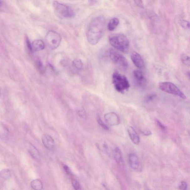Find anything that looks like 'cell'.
<instances>
[{"label": "cell", "mask_w": 190, "mask_h": 190, "mask_svg": "<svg viewBox=\"0 0 190 190\" xmlns=\"http://www.w3.org/2000/svg\"><path fill=\"white\" fill-rule=\"evenodd\" d=\"M106 20L102 16H98L93 19L89 25L87 32L88 41L91 45L98 44L103 34Z\"/></svg>", "instance_id": "obj_1"}, {"label": "cell", "mask_w": 190, "mask_h": 190, "mask_svg": "<svg viewBox=\"0 0 190 190\" xmlns=\"http://www.w3.org/2000/svg\"><path fill=\"white\" fill-rule=\"evenodd\" d=\"M109 41L115 49L124 53L128 52L130 48V42L127 36L123 34H114L110 36Z\"/></svg>", "instance_id": "obj_2"}, {"label": "cell", "mask_w": 190, "mask_h": 190, "mask_svg": "<svg viewBox=\"0 0 190 190\" xmlns=\"http://www.w3.org/2000/svg\"><path fill=\"white\" fill-rule=\"evenodd\" d=\"M112 82L114 88L118 92L121 93H124L128 90L130 84L126 76L115 71L112 76Z\"/></svg>", "instance_id": "obj_3"}, {"label": "cell", "mask_w": 190, "mask_h": 190, "mask_svg": "<svg viewBox=\"0 0 190 190\" xmlns=\"http://www.w3.org/2000/svg\"><path fill=\"white\" fill-rule=\"evenodd\" d=\"M53 7L56 14L60 17L71 18L75 16V13L71 8L57 1L53 2Z\"/></svg>", "instance_id": "obj_4"}, {"label": "cell", "mask_w": 190, "mask_h": 190, "mask_svg": "<svg viewBox=\"0 0 190 190\" xmlns=\"http://www.w3.org/2000/svg\"><path fill=\"white\" fill-rule=\"evenodd\" d=\"M159 88L163 92L175 95L180 98L186 99V96L178 87L173 83L170 82H164L160 83Z\"/></svg>", "instance_id": "obj_5"}, {"label": "cell", "mask_w": 190, "mask_h": 190, "mask_svg": "<svg viewBox=\"0 0 190 190\" xmlns=\"http://www.w3.org/2000/svg\"><path fill=\"white\" fill-rule=\"evenodd\" d=\"M45 40L46 44L50 50L56 49L60 45L61 37L58 32L54 31H48L46 34Z\"/></svg>", "instance_id": "obj_6"}, {"label": "cell", "mask_w": 190, "mask_h": 190, "mask_svg": "<svg viewBox=\"0 0 190 190\" xmlns=\"http://www.w3.org/2000/svg\"><path fill=\"white\" fill-rule=\"evenodd\" d=\"M109 55L112 61L121 66L123 68L126 69L128 67V62L124 56L116 50L111 49L109 51Z\"/></svg>", "instance_id": "obj_7"}, {"label": "cell", "mask_w": 190, "mask_h": 190, "mask_svg": "<svg viewBox=\"0 0 190 190\" xmlns=\"http://www.w3.org/2000/svg\"><path fill=\"white\" fill-rule=\"evenodd\" d=\"M129 161L130 167L134 170L139 172L142 171V163L138 156L136 153H131L129 155Z\"/></svg>", "instance_id": "obj_8"}, {"label": "cell", "mask_w": 190, "mask_h": 190, "mask_svg": "<svg viewBox=\"0 0 190 190\" xmlns=\"http://www.w3.org/2000/svg\"><path fill=\"white\" fill-rule=\"evenodd\" d=\"M105 121L109 125L112 126H117L120 123V119L116 113L110 112L104 115Z\"/></svg>", "instance_id": "obj_9"}, {"label": "cell", "mask_w": 190, "mask_h": 190, "mask_svg": "<svg viewBox=\"0 0 190 190\" xmlns=\"http://www.w3.org/2000/svg\"><path fill=\"white\" fill-rule=\"evenodd\" d=\"M133 74L135 81L137 85L143 87L146 85L147 81L142 71L139 70H135Z\"/></svg>", "instance_id": "obj_10"}, {"label": "cell", "mask_w": 190, "mask_h": 190, "mask_svg": "<svg viewBox=\"0 0 190 190\" xmlns=\"http://www.w3.org/2000/svg\"><path fill=\"white\" fill-rule=\"evenodd\" d=\"M131 60L137 68L143 69L145 67V63L141 56L137 52L134 51L131 55Z\"/></svg>", "instance_id": "obj_11"}, {"label": "cell", "mask_w": 190, "mask_h": 190, "mask_svg": "<svg viewBox=\"0 0 190 190\" xmlns=\"http://www.w3.org/2000/svg\"><path fill=\"white\" fill-rule=\"evenodd\" d=\"M42 143L44 146L49 150L54 148L55 144L54 139L51 136L48 134H44L42 137Z\"/></svg>", "instance_id": "obj_12"}, {"label": "cell", "mask_w": 190, "mask_h": 190, "mask_svg": "<svg viewBox=\"0 0 190 190\" xmlns=\"http://www.w3.org/2000/svg\"><path fill=\"white\" fill-rule=\"evenodd\" d=\"M129 137L131 141L135 145H138L140 142V138L136 130L132 127L130 126L127 129Z\"/></svg>", "instance_id": "obj_13"}, {"label": "cell", "mask_w": 190, "mask_h": 190, "mask_svg": "<svg viewBox=\"0 0 190 190\" xmlns=\"http://www.w3.org/2000/svg\"><path fill=\"white\" fill-rule=\"evenodd\" d=\"M114 158L117 163L120 166H123L124 165V161H123L122 152L118 147H116L113 151Z\"/></svg>", "instance_id": "obj_14"}, {"label": "cell", "mask_w": 190, "mask_h": 190, "mask_svg": "<svg viewBox=\"0 0 190 190\" xmlns=\"http://www.w3.org/2000/svg\"><path fill=\"white\" fill-rule=\"evenodd\" d=\"M32 47L33 51H40L44 49L45 44L41 40H35L32 42Z\"/></svg>", "instance_id": "obj_15"}, {"label": "cell", "mask_w": 190, "mask_h": 190, "mask_svg": "<svg viewBox=\"0 0 190 190\" xmlns=\"http://www.w3.org/2000/svg\"><path fill=\"white\" fill-rule=\"evenodd\" d=\"M28 151L30 155L36 160H40V155L39 151L34 145L31 144L28 149Z\"/></svg>", "instance_id": "obj_16"}, {"label": "cell", "mask_w": 190, "mask_h": 190, "mask_svg": "<svg viewBox=\"0 0 190 190\" xmlns=\"http://www.w3.org/2000/svg\"><path fill=\"white\" fill-rule=\"evenodd\" d=\"M119 23L120 22L118 18H114L111 19L108 24V27L109 31H114L119 25Z\"/></svg>", "instance_id": "obj_17"}, {"label": "cell", "mask_w": 190, "mask_h": 190, "mask_svg": "<svg viewBox=\"0 0 190 190\" xmlns=\"http://www.w3.org/2000/svg\"><path fill=\"white\" fill-rule=\"evenodd\" d=\"M31 187L32 189L34 190H41L43 188V185L41 180L36 179L32 181L31 184Z\"/></svg>", "instance_id": "obj_18"}, {"label": "cell", "mask_w": 190, "mask_h": 190, "mask_svg": "<svg viewBox=\"0 0 190 190\" xmlns=\"http://www.w3.org/2000/svg\"><path fill=\"white\" fill-rule=\"evenodd\" d=\"M11 173L8 169H3L0 172V177L5 180L11 178Z\"/></svg>", "instance_id": "obj_19"}, {"label": "cell", "mask_w": 190, "mask_h": 190, "mask_svg": "<svg viewBox=\"0 0 190 190\" xmlns=\"http://www.w3.org/2000/svg\"><path fill=\"white\" fill-rule=\"evenodd\" d=\"M72 66L76 69L78 70H81L83 68V63L80 59L75 60L72 62Z\"/></svg>", "instance_id": "obj_20"}, {"label": "cell", "mask_w": 190, "mask_h": 190, "mask_svg": "<svg viewBox=\"0 0 190 190\" xmlns=\"http://www.w3.org/2000/svg\"><path fill=\"white\" fill-rule=\"evenodd\" d=\"M181 60L183 64L189 66L190 57L189 56L186 55L184 54L182 55L181 56Z\"/></svg>", "instance_id": "obj_21"}, {"label": "cell", "mask_w": 190, "mask_h": 190, "mask_svg": "<svg viewBox=\"0 0 190 190\" xmlns=\"http://www.w3.org/2000/svg\"><path fill=\"white\" fill-rule=\"evenodd\" d=\"M97 145H98V148L102 151H106L108 149V145L106 142H103V141L98 143Z\"/></svg>", "instance_id": "obj_22"}, {"label": "cell", "mask_w": 190, "mask_h": 190, "mask_svg": "<svg viewBox=\"0 0 190 190\" xmlns=\"http://www.w3.org/2000/svg\"><path fill=\"white\" fill-rule=\"evenodd\" d=\"M157 95L155 93L150 94L147 95L145 98V102H149L153 100L156 98Z\"/></svg>", "instance_id": "obj_23"}, {"label": "cell", "mask_w": 190, "mask_h": 190, "mask_svg": "<svg viewBox=\"0 0 190 190\" xmlns=\"http://www.w3.org/2000/svg\"><path fill=\"white\" fill-rule=\"evenodd\" d=\"M97 121H98V124H99L103 128L106 130H108V126L103 122L99 116L98 117V118H97Z\"/></svg>", "instance_id": "obj_24"}, {"label": "cell", "mask_w": 190, "mask_h": 190, "mask_svg": "<svg viewBox=\"0 0 190 190\" xmlns=\"http://www.w3.org/2000/svg\"><path fill=\"white\" fill-rule=\"evenodd\" d=\"M72 187L75 189L78 190L81 189L80 183L76 180H73L72 182Z\"/></svg>", "instance_id": "obj_25"}, {"label": "cell", "mask_w": 190, "mask_h": 190, "mask_svg": "<svg viewBox=\"0 0 190 190\" xmlns=\"http://www.w3.org/2000/svg\"><path fill=\"white\" fill-rule=\"evenodd\" d=\"M182 27L186 29H189L190 28V23L188 21L183 20L181 22Z\"/></svg>", "instance_id": "obj_26"}, {"label": "cell", "mask_w": 190, "mask_h": 190, "mask_svg": "<svg viewBox=\"0 0 190 190\" xmlns=\"http://www.w3.org/2000/svg\"><path fill=\"white\" fill-rule=\"evenodd\" d=\"M36 67L39 70L40 72H42L43 71V65L42 62L40 60H37L36 63Z\"/></svg>", "instance_id": "obj_27"}, {"label": "cell", "mask_w": 190, "mask_h": 190, "mask_svg": "<svg viewBox=\"0 0 190 190\" xmlns=\"http://www.w3.org/2000/svg\"><path fill=\"white\" fill-rule=\"evenodd\" d=\"M77 112L79 116L82 117V118H84L86 117V113L83 108H81L78 109Z\"/></svg>", "instance_id": "obj_28"}, {"label": "cell", "mask_w": 190, "mask_h": 190, "mask_svg": "<svg viewBox=\"0 0 190 190\" xmlns=\"http://www.w3.org/2000/svg\"><path fill=\"white\" fill-rule=\"evenodd\" d=\"M187 182L184 181L181 182L180 184L179 185V189L181 190H185L187 189Z\"/></svg>", "instance_id": "obj_29"}, {"label": "cell", "mask_w": 190, "mask_h": 190, "mask_svg": "<svg viewBox=\"0 0 190 190\" xmlns=\"http://www.w3.org/2000/svg\"><path fill=\"white\" fill-rule=\"evenodd\" d=\"M156 123L157 126H158L161 130L165 131L166 130V127L164 125L163 123L160 122L158 120H156Z\"/></svg>", "instance_id": "obj_30"}, {"label": "cell", "mask_w": 190, "mask_h": 190, "mask_svg": "<svg viewBox=\"0 0 190 190\" xmlns=\"http://www.w3.org/2000/svg\"><path fill=\"white\" fill-rule=\"evenodd\" d=\"M7 130H5L3 132H2L0 134V137H1L2 139H3V140H6L8 138V134L7 132Z\"/></svg>", "instance_id": "obj_31"}, {"label": "cell", "mask_w": 190, "mask_h": 190, "mask_svg": "<svg viewBox=\"0 0 190 190\" xmlns=\"http://www.w3.org/2000/svg\"><path fill=\"white\" fill-rule=\"evenodd\" d=\"M134 1L139 7L141 8H144V5L143 4L142 0H134Z\"/></svg>", "instance_id": "obj_32"}, {"label": "cell", "mask_w": 190, "mask_h": 190, "mask_svg": "<svg viewBox=\"0 0 190 190\" xmlns=\"http://www.w3.org/2000/svg\"><path fill=\"white\" fill-rule=\"evenodd\" d=\"M26 44H27V45L28 50H29V51L32 52L33 51V49H32V45L30 42L28 38H26Z\"/></svg>", "instance_id": "obj_33"}, {"label": "cell", "mask_w": 190, "mask_h": 190, "mask_svg": "<svg viewBox=\"0 0 190 190\" xmlns=\"http://www.w3.org/2000/svg\"><path fill=\"white\" fill-rule=\"evenodd\" d=\"M64 171H65L66 173L68 175H72V173L71 171L70 168L67 165H64Z\"/></svg>", "instance_id": "obj_34"}, {"label": "cell", "mask_w": 190, "mask_h": 190, "mask_svg": "<svg viewBox=\"0 0 190 190\" xmlns=\"http://www.w3.org/2000/svg\"><path fill=\"white\" fill-rule=\"evenodd\" d=\"M141 133L142 134L145 135V136H148L149 135H150L152 134V133L150 131L148 130H145L141 131Z\"/></svg>", "instance_id": "obj_35"}, {"label": "cell", "mask_w": 190, "mask_h": 190, "mask_svg": "<svg viewBox=\"0 0 190 190\" xmlns=\"http://www.w3.org/2000/svg\"><path fill=\"white\" fill-rule=\"evenodd\" d=\"M1 1H0V5H1Z\"/></svg>", "instance_id": "obj_36"}]
</instances>
